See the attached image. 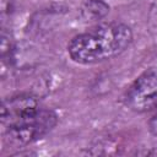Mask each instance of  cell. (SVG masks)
I'll return each mask as SVG.
<instances>
[{
  "label": "cell",
  "instance_id": "obj_6",
  "mask_svg": "<svg viewBox=\"0 0 157 157\" xmlns=\"http://www.w3.org/2000/svg\"><path fill=\"white\" fill-rule=\"evenodd\" d=\"M147 22H148L151 29L157 33V2H155L150 7L148 15H147Z\"/></svg>",
  "mask_w": 157,
  "mask_h": 157
},
{
  "label": "cell",
  "instance_id": "obj_4",
  "mask_svg": "<svg viewBox=\"0 0 157 157\" xmlns=\"http://www.w3.org/2000/svg\"><path fill=\"white\" fill-rule=\"evenodd\" d=\"M56 120V114L53 110L43 108L39 112V114L31 121L18 126L4 129L5 139L15 146L28 145L48 134L55 126Z\"/></svg>",
  "mask_w": 157,
  "mask_h": 157
},
{
  "label": "cell",
  "instance_id": "obj_7",
  "mask_svg": "<svg viewBox=\"0 0 157 157\" xmlns=\"http://www.w3.org/2000/svg\"><path fill=\"white\" fill-rule=\"evenodd\" d=\"M150 129H151V131H152L155 135H157V114H156V115L153 117V119L151 120Z\"/></svg>",
  "mask_w": 157,
  "mask_h": 157
},
{
  "label": "cell",
  "instance_id": "obj_1",
  "mask_svg": "<svg viewBox=\"0 0 157 157\" xmlns=\"http://www.w3.org/2000/svg\"><path fill=\"white\" fill-rule=\"evenodd\" d=\"M132 42V31L124 23H105L75 36L67 44L70 58L82 65L113 59L124 53Z\"/></svg>",
  "mask_w": 157,
  "mask_h": 157
},
{
  "label": "cell",
  "instance_id": "obj_3",
  "mask_svg": "<svg viewBox=\"0 0 157 157\" xmlns=\"http://www.w3.org/2000/svg\"><path fill=\"white\" fill-rule=\"evenodd\" d=\"M38 98L29 93L7 97L1 104V125L4 129L18 126L34 119L42 110Z\"/></svg>",
  "mask_w": 157,
  "mask_h": 157
},
{
  "label": "cell",
  "instance_id": "obj_2",
  "mask_svg": "<svg viewBox=\"0 0 157 157\" xmlns=\"http://www.w3.org/2000/svg\"><path fill=\"white\" fill-rule=\"evenodd\" d=\"M124 103L140 114L157 109V67L147 69L134 80L124 94Z\"/></svg>",
  "mask_w": 157,
  "mask_h": 157
},
{
  "label": "cell",
  "instance_id": "obj_5",
  "mask_svg": "<svg viewBox=\"0 0 157 157\" xmlns=\"http://www.w3.org/2000/svg\"><path fill=\"white\" fill-rule=\"evenodd\" d=\"M109 12V5L104 0H85L80 7V16L86 22H96Z\"/></svg>",
  "mask_w": 157,
  "mask_h": 157
}]
</instances>
